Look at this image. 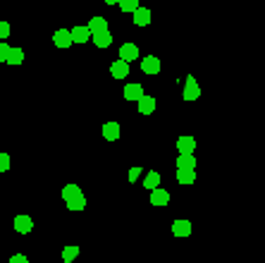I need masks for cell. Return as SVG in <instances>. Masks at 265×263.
<instances>
[{"label":"cell","instance_id":"9","mask_svg":"<svg viewBox=\"0 0 265 263\" xmlns=\"http://www.w3.org/2000/svg\"><path fill=\"white\" fill-rule=\"evenodd\" d=\"M15 230L19 234H29L33 230V220H31L29 215H17L15 218Z\"/></svg>","mask_w":265,"mask_h":263},{"label":"cell","instance_id":"18","mask_svg":"<svg viewBox=\"0 0 265 263\" xmlns=\"http://www.w3.org/2000/svg\"><path fill=\"white\" fill-rule=\"evenodd\" d=\"M67 208H69V210H84V208H86V196H84V192H79V194H74L72 199H67Z\"/></svg>","mask_w":265,"mask_h":263},{"label":"cell","instance_id":"30","mask_svg":"<svg viewBox=\"0 0 265 263\" xmlns=\"http://www.w3.org/2000/svg\"><path fill=\"white\" fill-rule=\"evenodd\" d=\"M105 5H117V0H103Z\"/></svg>","mask_w":265,"mask_h":263},{"label":"cell","instance_id":"12","mask_svg":"<svg viewBox=\"0 0 265 263\" xmlns=\"http://www.w3.org/2000/svg\"><path fill=\"white\" fill-rule=\"evenodd\" d=\"M91 38H93V43L98 48H110L113 46V34H110V29L100 31V34H91Z\"/></svg>","mask_w":265,"mask_h":263},{"label":"cell","instance_id":"23","mask_svg":"<svg viewBox=\"0 0 265 263\" xmlns=\"http://www.w3.org/2000/svg\"><path fill=\"white\" fill-rule=\"evenodd\" d=\"M79 192H82V189H79L77 184H65V187H62V199L67 201V199H72V196L79 194Z\"/></svg>","mask_w":265,"mask_h":263},{"label":"cell","instance_id":"3","mask_svg":"<svg viewBox=\"0 0 265 263\" xmlns=\"http://www.w3.org/2000/svg\"><path fill=\"white\" fill-rule=\"evenodd\" d=\"M177 170H196V156L194 153H179L177 156Z\"/></svg>","mask_w":265,"mask_h":263},{"label":"cell","instance_id":"5","mask_svg":"<svg viewBox=\"0 0 265 263\" xmlns=\"http://www.w3.org/2000/svg\"><path fill=\"white\" fill-rule=\"evenodd\" d=\"M177 151H179V153H194V151H196V139H194L191 134L179 137V139H177Z\"/></svg>","mask_w":265,"mask_h":263},{"label":"cell","instance_id":"15","mask_svg":"<svg viewBox=\"0 0 265 263\" xmlns=\"http://www.w3.org/2000/svg\"><path fill=\"white\" fill-rule=\"evenodd\" d=\"M86 27H88V31H91V34H100V31H108V19H105V17H91Z\"/></svg>","mask_w":265,"mask_h":263},{"label":"cell","instance_id":"14","mask_svg":"<svg viewBox=\"0 0 265 263\" xmlns=\"http://www.w3.org/2000/svg\"><path fill=\"white\" fill-rule=\"evenodd\" d=\"M136 103H139V113H141V115H150V113L155 110V98H153V96H146V93H144Z\"/></svg>","mask_w":265,"mask_h":263},{"label":"cell","instance_id":"2","mask_svg":"<svg viewBox=\"0 0 265 263\" xmlns=\"http://www.w3.org/2000/svg\"><path fill=\"white\" fill-rule=\"evenodd\" d=\"M119 60H124V62L139 60V48H136V43H122V48H119Z\"/></svg>","mask_w":265,"mask_h":263},{"label":"cell","instance_id":"19","mask_svg":"<svg viewBox=\"0 0 265 263\" xmlns=\"http://www.w3.org/2000/svg\"><path fill=\"white\" fill-rule=\"evenodd\" d=\"M5 62H7V65H22V62H24V51H22V48H10Z\"/></svg>","mask_w":265,"mask_h":263},{"label":"cell","instance_id":"25","mask_svg":"<svg viewBox=\"0 0 265 263\" xmlns=\"http://www.w3.org/2000/svg\"><path fill=\"white\" fill-rule=\"evenodd\" d=\"M7 170H10V156L0 153V173H7Z\"/></svg>","mask_w":265,"mask_h":263},{"label":"cell","instance_id":"27","mask_svg":"<svg viewBox=\"0 0 265 263\" xmlns=\"http://www.w3.org/2000/svg\"><path fill=\"white\" fill-rule=\"evenodd\" d=\"M141 173H144L141 168H132V170H129V182H136V179L141 177Z\"/></svg>","mask_w":265,"mask_h":263},{"label":"cell","instance_id":"26","mask_svg":"<svg viewBox=\"0 0 265 263\" xmlns=\"http://www.w3.org/2000/svg\"><path fill=\"white\" fill-rule=\"evenodd\" d=\"M10 24H7V22H5V19H0V41H5V38H7V36H10Z\"/></svg>","mask_w":265,"mask_h":263},{"label":"cell","instance_id":"6","mask_svg":"<svg viewBox=\"0 0 265 263\" xmlns=\"http://www.w3.org/2000/svg\"><path fill=\"white\" fill-rule=\"evenodd\" d=\"M141 70H144L146 74H160V58L146 55V58L141 60Z\"/></svg>","mask_w":265,"mask_h":263},{"label":"cell","instance_id":"28","mask_svg":"<svg viewBox=\"0 0 265 263\" xmlns=\"http://www.w3.org/2000/svg\"><path fill=\"white\" fill-rule=\"evenodd\" d=\"M7 51H10V46H7L5 41H0V62H5V58H7Z\"/></svg>","mask_w":265,"mask_h":263},{"label":"cell","instance_id":"4","mask_svg":"<svg viewBox=\"0 0 265 263\" xmlns=\"http://www.w3.org/2000/svg\"><path fill=\"white\" fill-rule=\"evenodd\" d=\"M150 204L153 206H167L170 204V192H167V189H160V187L150 189Z\"/></svg>","mask_w":265,"mask_h":263},{"label":"cell","instance_id":"21","mask_svg":"<svg viewBox=\"0 0 265 263\" xmlns=\"http://www.w3.org/2000/svg\"><path fill=\"white\" fill-rule=\"evenodd\" d=\"M144 187H146L148 192L155 189V187H160V173H148L146 179H144Z\"/></svg>","mask_w":265,"mask_h":263},{"label":"cell","instance_id":"10","mask_svg":"<svg viewBox=\"0 0 265 263\" xmlns=\"http://www.w3.org/2000/svg\"><path fill=\"white\" fill-rule=\"evenodd\" d=\"M119 134H122V127H119L117 122H105V124H103V137H105L108 141H117Z\"/></svg>","mask_w":265,"mask_h":263},{"label":"cell","instance_id":"8","mask_svg":"<svg viewBox=\"0 0 265 263\" xmlns=\"http://www.w3.org/2000/svg\"><path fill=\"white\" fill-rule=\"evenodd\" d=\"M110 74H113L115 79H124V77H129V62H124V60H115V62L110 65Z\"/></svg>","mask_w":265,"mask_h":263},{"label":"cell","instance_id":"24","mask_svg":"<svg viewBox=\"0 0 265 263\" xmlns=\"http://www.w3.org/2000/svg\"><path fill=\"white\" fill-rule=\"evenodd\" d=\"M117 5L122 7V12H134L139 7V0H117Z\"/></svg>","mask_w":265,"mask_h":263},{"label":"cell","instance_id":"7","mask_svg":"<svg viewBox=\"0 0 265 263\" xmlns=\"http://www.w3.org/2000/svg\"><path fill=\"white\" fill-rule=\"evenodd\" d=\"M132 15H134V24H136V27H148V24H150V10H148V7H141V5H139Z\"/></svg>","mask_w":265,"mask_h":263},{"label":"cell","instance_id":"16","mask_svg":"<svg viewBox=\"0 0 265 263\" xmlns=\"http://www.w3.org/2000/svg\"><path fill=\"white\" fill-rule=\"evenodd\" d=\"M172 234L175 237H189L191 234V223L189 220H175L172 223Z\"/></svg>","mask_w":265,"mask_h":263},{"label":"cell","instance_id":"11","mask_svg":"<svg viewBox=\"0 0 265 263\" xmlns=\"http://www.w3.org/2000/svg\"><path fill=\"white\" fill-rule=\"evenodd\" d=\"M69 36H72V43H86V41H91L88 27H74V29H69Z\"/></svg>","mask_w":265,"mask_h":263},{"label":"cell","instance_id":"1","mask_svg":"<svg viewBox=\"0 0 265 263\" xmlns=\"http://www.w3.org/2000/svg\"><path fill=\"white\" fill-rule=\"evenodd\" d=\"M184 101H199V96H201V87H199V82H196V77L194 74H186V79H184Z\"/></svg>","mask_w":265,"mask_h":263},{"label":"cell","instance_id":"22","mask_svg":"<svg viewBox=\"0 0 265 263\" xmlns=\"http://www.w3.org/2000/svg\"><path fill=\"white\" fill-rule=\"evenodd\" d=\"M77 256H79V246H65L62 249V261L65 263H72Z\"/></svg>","mask_w":265,"mask_h":263},{"label":"cell","instance_id":"13","mask_svg":"<svg viewBox=\"0 0 265 263\" xmlns=\"http://www.w3.org/2000/svg\"><path fill=\"white\" fill-rule=\"evenodd\" d=\"M53 43H55L58 48H69V46H72V36H69V31L58 29L55 34H53Z\"/></svg>","mask_w":265,"mask_h":263},{"label":"cell","instance_id":"17","mask_svg":"<svg viewBox=\"0 0 265 263\" xmlns=\"http://www.w3.org/2000/svg\"><path fill=\"white\" fill-rule=\"evenodd\" d=\"M144 96V87L141 84H127L124 87V98L127 101H139Z\"/></svg>","mask_w":265,"mask_h":263},{"label":"cell","instance_id":"29","mask_svg":"<svg viewBox=\"0 0 265 263\" xmlns=\"http://www.w3.org/2000/svg\"><path fill=\"white\" fill-rule=\"evenodd\" d=\"M10 263H29V259L24 254H15V256H10Z\"/></svg>","mask_w":265,"mask_h":263},{"label":"cell","instance_id":"20","mask_svg":"<svg viewBox=\"0 0 265 263\" xmlns=\"http://www.w3.org/2000/svg\"><path fill=\"white\" fill-rule=\"evenodd\" d=\"M177 182L179 184H194L196 182V170H177Z\"/></svg>","mask_w":265,"mask_h":263}]
</instances>
